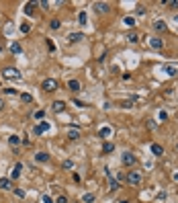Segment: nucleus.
I'll return each instance as SVG.
<instances>
[{"instance_id":"bb28decb","label":"nucleus","mask_w":178,"mask_h":203,"mask_svg":"<svg viewBox=\"0 0 178 203\" xmlns=\"http://www.w3.org/2000/svg\"><path fill=\"white\" fill-rule=\"evenodd\" d=\"M21 101H23V103H31V101H33V97H31L29 92H23V94H21Z\"/></svg>"},{"instance_id":"dca6fc26","label":"nucleus","mask_w":178,"mask_h":203,"mask_svg":"<svg viewBox=\"0 0 178 203\" xmlns=\"http://www.w3.org/2000/svg\"><path fill=\"white\" fill-rule=\"evenodd\" d=\"M166 27H168V25H166V21H156V23H154V29L158 31V33L166 31Z\"/></svg>"},{"instance_id":"412c9836","label":"nucleus","mask_w":178,"mask_h":203,"mask_svg":"<svg viewBox=\"0 0 178 203\" xmlns=\"http://www.w3.org/2000/svg\"><path fill=\"white\" fill-rule=\"evenodd\" d=\"M108 135H111V127H102V129L98 131V137H102V140H107Z\"/></svg>"},{"instance_id":"f8f14e48","label":"nucleus","mask_w":178,"mask_h":203,"mask_svg":"<svg viewBox=\"0 0 178 203\" xmlns=\"http://www.w3.org/2000/svg\"><path fill=\"white\" fill-rule=\"evenodd\" d=\"M0 189H2V191H10L12 189V180L10 179H0Z\"/></svg>"},{"instance_id":"4c0bfd02","label":"nucleus","mask_w":178,"mask_h":203,"mask_svg":"<svg viewBox=\"0 0 178 203\" xmlns=\"http://www.w3.org/2000/svg\"><path fill=\"white\" fill-rule=\"evenodd\" d=\"M41 117H43V111H41V109H39V111H35V119H41Z\"/></svg>"},{"instance_id":"5701e85b","label":"nucleus","mask_w":178,"mask_h":203,"mask_svg":"<svg viewBox=\"0 0 178 203\" xmlns=\"http://www.w3.org/2000/svg\"><path fill=\"white\" fill-rule=\"evenodd\" d=\"M10 51L14 54V56H16V54H21V51H23V47H21V43H12V45H10Z\"/></svg>"},{"instance_id":"c756f323","label":"nucleus","mask_w":178,"mask_h":203,"mask_svg":"<svg viewBox=\"0 0 178 203\" xmlns=\"http://www.w3.org/2000/svg\"><path fill=\"white\" fill-rule=\"evenodd\" d=\"M133 103H135V99H131V101H123V103H121V107L129 109V107H133Z\"/></svg>"},{"instance_id":"aec40b11","label":"nucleus","mask_w":178,"mask_h":203,"mask_svg":"<svg viewBox=\"0 0 178 203\" xmlns=\"http://www.w3.org/2000/svg\"><path fill=\"white\" fill-rule=\"evenodd\" d=\"M68 140H72V142H76V140H80V131H78V129H72L70 134H68Z\"/></svg>"},{"instance_id":"72a5a7b5","label":"nucleus","mask_w":178,"mask_h":203,"mask_svg":"<svg viewBox=\"0 0 178 203\" xmlns=\"http://www.w3.org/2000/svg\"><path fill=\"white\" fill-rule=\"evenodd\" d=\"M64 168H74V162H72V160H66V162H64Z\"/></svg>"},{"instance_id":"c85d7f7f","label":"nucleus","mask_w":178,"mask_h":203,"mask_svg":"<svg viewBox=\"0 0 178 203\" xmlns=\"http://www.w3.org/2000/svg\"><path fill=\"white\" fill-rule=\"evenodd\" d=\"M29 31H31V25H29V23H23V25H21V33H29Z\"/></svg>"},{"instance_id":"a18cd8bd","label":"nucleus","mask_w":178,"mask_h":203,"mask_svg":"<svg viewBox=\"0 0 178 203\" xmlns=\"http://www.w3.org/2000/svg\"><path fill=\"white\" fill-rule=\"evenodd\" d=\"M0 51H2V43H0Z\"/></svg>"},{"instance_id":"2eb2a0df","label":"nucleus","mask_w":178,"mask_h":203,"mask_svg":"<svg viewBox=\"0 0 178 203\" xmlns=\"http://www.w3.org/2000/svg\"><path fill=\"white\" fill-rule=\"evenodd\" d=\"M21 142H23V140H21L19 135H10V137H8V144H10L12 148H19L21 146Z\"/></svg>"},{"instance_id":"0eeeda50","label":"nucleus","mask_w":178,"mask_h":203,"mask_svg":"<svg viewBox=\"0 0 178 203\" xmlns=\"http://www.w3.org/2000/svg\"><path fill=\"white\" fill-rule=\"evenodd\" d=\"M121 160H123V164H125V166H131V164H135V162H137V158L133 156L131 152H123V158H121Z\"/></svg>"},{"instance_id":"7ed1b4c3","label":"nucleus","mask_w":178,"mask_h":203,"mask_svg":"<svg viewBox=\"0 0 178 203\" xmlns=\"http://www.w3.org/2000/svg\"><path fill=\"white\" fill-rule=\"evenodd\" d=\"M2 74H4V78H8V80H14V78L19 80V78H21V72H19L16 68H4Z\"/></svg>"},{"instance_id":"79ce46f5","label":"nucleus","mask_w":178,"mask_h":203,"mask_svg":"<svg viewBox=\"0 0 178 203\" xmlns=\"http://www.w3.org/2000/svg\"><path fill=\"white\" fill-rule=\"evenodd\" d=\"M2 109H4V101L0 99V111H2Z\"/></svg>"},{"instance_id":"6e6552de","label":"nucleus","mask_w":178,"mask_h":203,"mask_svg":"<svg viewBox=\"0 0 178 203\" xmlns=\"http://www.w3.org/2000/svg\"><path fill=\"white\" fill-rule=\"evenodd\" d=\"M21 172H23V164H21V162H16V164L12 166V170H10V180L12 179H19V177H21Z\"/></svg>"},{"instance_id":"cd10ccee","label":"nucleus","mask_w":178,"mask_h":203,"mask_svg":"<svg viewBox=\"0 0 178 203\" xmlns=\"http://www.w3.org/2000/svg\"><path fill=\"white\" fill-rule=\"evenodd\" d=\"M125 25L127 27H135V19L133 17H125Z\"/></svg>"},{"instance_id":"a211bd4d","label":"nucleus","mask_w":178,"mask_h":203,"mask_svg":"<svg viewBox=\"0 0 178 203\" xmlns=\"http://www.w3.org/2000/svg\"><path fill=\"white\" fill-rule=\"evenodd\" d=\"M35 160H37V162H47V160H49V154H47V152H37V154H35Z\"/></svg>"},{"instance_id":"f257e3e1","label":"nucleus","mask_w":178,"mask_h":203,"mask_svg":"<svg viewBox=\"0 0 178 203\" xmlns=\"http://www.w3.org/2000/svg\"><path fill=\"white\" fill-rule=\"evenodd\" d=\"M41 88L45 90V92H53V90H58V80L55 78H45L41 82Z\"/></svg>"},{"instance_id":"58836bf2","label":"nucleus","mask_w":178,"mask_h":203,"mask_svg":"<svg viewBox=\"0 0 178 203\" xmlns=\"http://www.w3.org/2000/svg\"><path fill=\"white\" fill-rule=\"evenodd\" d=\"M147 127H150V129H156V121H152V119H150V121H147Z\"/></svg>"},{"instance_id":"a878e982","label":"nucleus","mask_w":178,"mask_h":203,"mask_svg":"<svg viewBox=\"0 0 178 203\" xmlns=\"http://www.w3.org/2000/svg\"><path fill=\"white\" fill-rule=\"evenodd\" d=\"M49 27H51V29H53V31H58L59 27H61V23H59V21H58V19H53V21L49 23Z\"/></svg>"},{"instance_id":"f704fd0d","label":"nucleus","mask_w":178,"mask_h":203,"mask_svg":"<svg viewBox=\"0 0 178 203\" xmlns=\"http://www.w3.org/2000/svg\"><path fill=\"white\" fill-rule=\"evenodd\" d=\"M160 119H162V121H166V119H168V113L166 111H160Z\"/></svg>"},{"instance_id":"a19ab883","label":"nucleus","mask_w":178,"mask_h":203,"mask_svg":"<svg viewBox=\"0 0 178 203\" xmlns=\"http://www.w3.org/2000/svg\"><path fill=\"white\" fill-rule=\"evenodd\" d=\"M135 12H137V14H143V12H145V8H143V6H137V11H135Z\"/></svg>"},{"instance_id":"c9c22d12","label":"nucleus","mask_w":178,"mask_h":203,"mask_svg":"<svg viewBox=\"0 0 178 203\" xmlns=\"http://www.w3.org/2000/svg\"><path fill=\"white\" fill-rule=\"evenodd\" d=\"M43 203H53V199H51L49 195H43Z\"/></svg>"},{"instance_id":"20e7f679","label":"nucleus","mask_w":178,"mask_h":203,"mask_svg":"<svg viewBox=\"0 0 178 203\" xmlns=\"http://www.w3.org/2000/svg\"><path fill=\"white\" fill-rule=\"evenodd\" d=\"M127 183H129V185H133V187H135V185H139V183H141V172H135V170H133V172H129V174H127Z\"/></svg>"},{"instance_id":"6ab92c4d","label":"nucleus","mask_w":178,"mask_h":203,"mask_svg":"<svg viewBox=\"0 0 178 203\" xmlns=\"http://www.w3.org/2000/svg\"><path fill=\"white\" fill-rule=\"evenodd\" d=\"M68 88H70L72 92H78V90H80V82H78V80H70V82H68Z\"/></svg>"},{"instance_id":"1a4fd4ad","label":"nucleus","mask_w":178,"mask_h":203,"mask_svg":"<svg viewBox=\"0 0 178 203\" xmlns=\"http://www.w3.org/2000/svg\"><path fill=\"white\" fill-rule=\"evenodd\" d=\"M147 41H150V47H152V49H162V47H164V41H162L160 37H152V39H147Z\"/></svg>"},{"instance_id":"473e14b6","label":"nucleus","mask_w":178,"mask_h":203,"mask_svg":"<svg viewBox=\"0 0 178 203\" xmlns=\"http://www.w3.org/2000/svg\"><path fill=\"white\" fill-rule=\"evenodd\" d=\"M14 195H16L19 199H25V191L23 189H14Z\"/></svg>"},{"instance_id":"2f4dec72","label":"nucleus","mask_w":178,"mask_h":203,"mask_svg":"<svg viewBox=\"0 0 178 203\" xmlns=\"http://www.w3.org/2000/svg\"><path fill=\"white\" fill-rule=\"evenodd\" d=\"M45 45H47V49H49V51H55V43H53L51 39H47V41H45Z\"/></svg>"},{"instance_id":"9d476101","label":"nucleus","mask_w":178,"mask_h":203,"mask_svg":"<svg viewBox=\"0 0 178 203\" xmlns=\"http://www.w3.org/2000/svg\"><path fill=\"white\" fill-rule=\"evenodd\" d=\"M105 172H107V179H108V185H111V191H117L119 189V180L113 179V174H111V170L105 168Z\"/></svg>"},{"instance_id":"b1692460","label":"nucleus","mask_w":178,"mask_h":203,"mask_svg":"<svg viewBox=\"0 0 178 203\" xmlns=\"http://www.w3.org/2000/svg\"><path fill=\"white\" fill-rule=\"evenodd\" d=\"M127 41H131V43H137V41H139V35H137V33H129V35H127Z\"/></svg>"},{"instance_id":"f03ea898","label":"nucleus","mask_w":178,"mask_h":203,"mask_svg":"<svg viewBox=\"0 0 178 203\" xmlns=\"http://www.w3.org/2000/svg\"><path fill=\"white\" fill-rule=\"evenodd\" d=\"M92 8H94L96 14H107V12L111 11V4H108V2H94Z\"/></svg>"},{"instance_id":"7c9ffc66","label":"nucleus","mask_w":178,"mask_h":203,"mask_svg":"<svg viewBox=\"0 0 178 203\" xmlns=\"http://www.w3.org/2000/svg\"><path fill=\"white\" fill-rule=\"evenodd\" d=\"M86 19H88V17H86V12H80V14H78V23H80V25H84V23H86Z\"/></svg>"},{"instance_id":"c03bdc74","label":"nucleus","mask_w":178,"mask_h":203,"mask_svg":"<svg viewBox=\"0 0 178 203\" xmlns=\"http://www.w3.org/2000/svg\"><path fill=\"white\" fill-rule=\"evenodd\" d=\"M174 21H176V23H178V14H176V17H174Z\"/></svg>"},{"instance_id":"e433bc0d","label":"nucleus","mask_w":178,"mask_h":203,"mask_svg":"<svg viewBox=\"0 0 178 203\" xmlns=\"http://www.w3.org/2000/svg\"><path fill=\"white\" fill-rule=\"evenodd\" d=\"M4 92H6V94H16V90L14 88H4Z\"/></svg>"},{"instance_id":"9b49d317","label":"nucleus","mask_w":178,"mask_h":203,"mask_svg":"<svg viewBox=\"0 0 178 203\" xmlns=\"http://www.w3.org/2000/svg\"><path fill=\"white\" fill-rule=\"evenodd\" d=\"M164 74H166V76H178V68L172 66V64H166V66H164Z\"/></svg>"},{"instance_id":"ea45409f","label":"nucleus","mask_w":178,"mask_h":203,"mask_svg":"<svg viewBox=\"0 0 178 203\" xmlns=\"http://www.w3.org/2000/svg\"><path fill=\"white\" fill-rule=\"evenodd\" d=\"M55 203H68V199H66V197L61 195V197H58V201H55Z\"/></svg>"},{"instance_id":"4468645a","label":"nucleus","mask_w":178,"mask_h":203,"mask_svg":"<svg viewBox=\"0 0 178 203\" xmlns=\"http://www.w3.org/2000/svg\"><path fill=\"white\" fill-rule=\"evenodd\" d=\"M35 6H37V2H27V4H25V14H27V17H31V14H33V11H35Z\"/></svg>"},{"instance_id":"423d86ee","label":"nucleus","mask_w":178,"mask_h":203,"mask_svg":"<svg viewBox=\"0 0 178 203\" xmlns=\"http://www.w3.org/2000/svg\"><path fill=\"white\" fill-rule=\"evenodd\" d=\"M47 129H49V123H47V121H39V123L33 127V134H35V135H41V134H45Z\"/></svg>"},{"instance_id":"37998d69","label":"nucleus","mask_w":178,"mask_h":203,"mask_svg":"<svg viewBox=\"0 0 178 203\" xmlns=\"http://www.w3.org/2000/svg\"><path fill=\"white\" fill-rule=\"evenodd\" d=\"M174 180H178V172H176V174H174Z\"/></svg>"},{"instance_id":"39448f33","label":"nucleus","mask_w":178,"mask_h":203,"mask_svg":"<svg viewBox=\"0 0 178 203\" xmlns=\"http://www.w3.org/2000/svg\"><path fill=\"white\" fill-rule=\"evenodd\" d=\"M66 41H68V43H80V41H84V33H82V31H78V33H70L68 37H66Z\"/></svg>"},{"instance_id":"4be33fe9","label":"nucleus","mask_w":178,"mask_h":203,"mask_svg":"<svg viewBox=\"0 0 178 203\" xmlns=\"http://www.w3.org/2000/svg\"><path fill=\"white\" fill-rule=\"evenodd\" d=\"M113 150H115V146H113L111 142H105V146H102V152H105V154H111Z\"/></svg>"},{"instance_id":"49530a36","label":"nucleus","mask_w":178,"mask_h":203,"mask_svg":"<svg viewBox=\"0 0 178 203\" xmlns=\"http://www.w3.org/2000/svg\"><path fill=\"white\" fill-rule=\"evenodd\" d=\"M176 150H178V144H176Z\"/></svg>"},{"instance_id":"f3484780","label":"nucleus","mask_w":178,"mask_h":203,"mask_svg":"<svg viewBox=\"0 0 178 203\" xmlns=\"http://www.w3.org/2000/svg\"><path fill=\"white\" fill-rule=\"evenodd\" d=\"M152 154H154V156H162V154H164V148L160 146V144H152Z\"/></svg>"},{"instance_id":"393cba45","label":"nucleus","mask_w":178,"mask_h":203,"mask_svg":"<svg viewBox=\"0 0 178 203\" xmlns=\"http://www.w3.org/2000/svg\"><path fill=\"white\" fill-rule=\"evenodd\" d=\"M82 201L84 203H92V201H94V195H92V193H86V195L82 197Z\"/></svg>"},{"instance_id":"ddd939ff","label":"nucleus","mask_w":178,"mask_h":203,"mask_svg":"<svg viewBox=\"0 0 178 203\" xmlns=\"http://www.w3.org/2000/svg\"><path fill=\"white\" fill-rule=\"evenodd\" d=\"M51 109H53L55 113H61L64 109H66V103H64V101H55L53 105H51Z\"/></svg>"}]
</instances>
